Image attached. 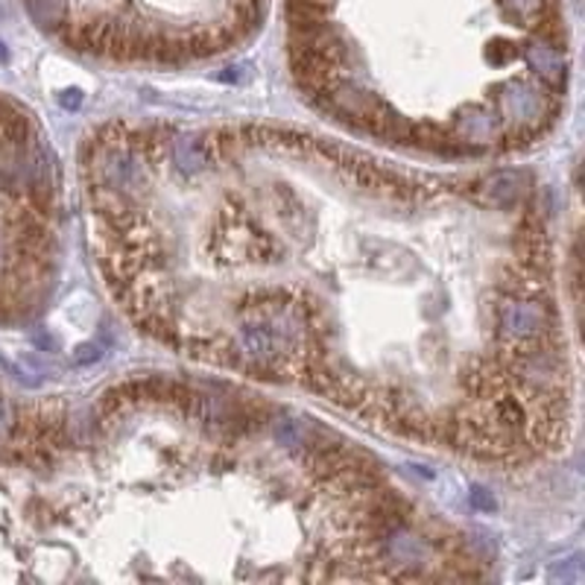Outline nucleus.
<instances>
[{
    "label": "nucleus",
    "mask_w": 585,
    "mask_h": 585,
    "mask_svg": "<svg viewBox=\"0 0 585 585\" xmlns=\"http://www.w3.org/2000/svg\"><path fill=\"white\" fill-rule=\"evenodd\" d=\"M102 357H106V349H102V343H83L74 352L76 366H92V363L102 361Z\"/></svg>",
    "instance_id": "1a4fd4ad"
},
{
    "label": "nucleus",
    "mask_w": 585,
    "mask_h": 585,
    "mask_svg": "<svg viewBox=\"0 0 585 585\" xmlns=\"http://www.w3.org/2000/svg\"><path fill=\"white\" fill-rule=\"evenodd\" d=\"M0 255H3V246H0Z\"/></svg>",
    "instance_id": "4468645a"
},
{
    "label": "nucleus",
    "mask_w": 585,
    "mask_h": 585,
    "mask_svg": "<svg viewBox=\"0 0 585 585\" xmlns=\"http://www.w3.org/2000/svg\"><path fill=\"white\" fill-rule=\"evenodd\" d=\"M472 503L477 507V510H484V512L495 510V498L489 492H486L484 486H474V489H472Z\"/></svg>",
    "instance_id": "9d476101"
},
{
    "label": "nucleus",
    "mask_w": 585,
    "mask_h": 585,
    "mask_svg": "<svg viewBox=\"0 0 585 585\" xmlns=\"http://www.w3.org/2000/svg\"><path fill=\"white\" fill-rule=\"evenodd\" d=\"M361 249L371 267L383 272V276H399V279H404L410 272H416V258H413L410 252L399 249L395 243L381 241V237H363Z\"/></svg>",
    "instance_id": "7ed1b4c3"
},
{
    "label": "nucleus",
    "mask_w": 585,
    "mask_h": 585,
    "mask_svg": "<svg viewBox=\"0 0 585 585\" xmlns=\"http://www.w3.org/2000/svg\"><path fill=\"white\" fill-rule=\"evenodd\" d=\"M59 102H62L65 109H80V102H83V92H80V88H71V92H62Z\"/></svg>",
    "instance_id": "f8f14e48"
},
{
    "label": "nucleus",
    "mask_w": 585,
    "mask_h": 585,
    "mask_svg": "<svg viewBox=\"0 0 585 585\" xmlns=\"http://www.w3.org/2000/svg\"><path fill=\"white\" fill-rule=\"evenodd\" d=\"M524 59L529 62V68L545 80V83L557 85L565 80V59L559 53V47L550 45H533L524 50Z\"/></svg>",
    "instance_id": "423d86ee"
},
{
    "label": "nucleus",
    "mask_w": 585,
    "mask_h": 585,
    "mask_svg": "<svg viewBox=\"0 0 585 585\" xmlns=\"http://www.w3.org/2000/svg\"><path fill=\"white\" fill-rule=\"evenodd\" d=\"M495 328L503 345H524L553 337V310L539 296H510L495 307Z\"/></svg>",
    "instance_id": "f257e3e1"
},
{
    "label": "nucleus",
    "mask_w": 585,
    "mask_h": 585,
    "mask_svg": "<svg viewBox=\"0 0 585 585\" xmlns=\"http://www.w3.org/2000/svg\"><path fill=\"white\" fill-rule=\"evenodd\" d=\"M527 176L515 173V170H498L489 179H484V185L477 187V196L484 203L495 205V208H515L521 205L524 194H527Z\"/></svg>",
    "instance_id": "20e7f679"
},
{
    "label": "nucleus",
    "mask_w": 585,
    "mask_h": 585,
    "mask_svg": "<svg viewBox=\"0 0 585 585\" xmlns=\"http://www.w3.org/2000/svg\"><path fill=\"white\" fill-rule=\"evenodd\" d=\"M29 15L36 19L38 27H59L65 24V3L62 0H27Z\"/></svg>",
    "instance_id": "6e6552de"
},
{
    "label": "nucleus",
    "mask_w": 585,
    "mask_h": 585,
    "mask_svg": "<svg viewBox=\"0 0 585 585\" xmlns=\"http://www.w3.org/2000/svg\"><path fill=\"white\" fill-rule=\"evenodd\" d=\"M215 158V149H211V141L199 138H179L173 141V161L185 173H203L211 164Z\"/></svg>",
    "instance_id": "0eeeda50"
},
{
    "label": "nucleus",
    "mask_w": 585,
    "mask_h": 585,
    "mask_svg": "<svg viewBox=\"0 0 585 585\" xmlns=\"http://www.w3.org/2000/svg\"><path fill=\"white\" fill-rule=\"evenodd\" d=\"M498 109H501V118L515 121L527 135L539 130V121H550L553 118L550 94L533 83H510L507 88H501Z\"/></svg>",
    "instance_id": "f03ea898"
},
{
    "label": "nucleus",
    "mask_w": 585,
    "mask_h": 585,
    "mask_svg": "<svg viewBox=\"0 0 585 585\" xmlns=\"http://www.w3.org/2000/svg\"><path fill=\"white\" fill-rule=\"evenodd\" d=\"M489 59H492L495 65H503V62H510V59H515V47L495 45L492 50H489Z\"/></svg>",
    "instance_id": "9b49d317"
},
{
    "label": "nucleus",
    "mask_w": 585,
    "mask_h": 585,
    "mask_svg": "<svg viewBox=\"0 0 585 585\" xmlns=\"http://www.w3.org/2000/svg\"><path fill=\"white\" fill-rule=\"evenodd\" d=\"M7 59H10V50H7V45L0 41V62H7Z\"/></svg>",
    "instance_id": "ddd939ff"
},
{
    "label": "nucleus",
    "mask_w": 585,
    "mask_h": 585,
    "mask_svg": "<svg viewBox=\"0 0 585 585\" xmlns=\"http://www.w3.org/2000/svg\"><path fill=\"white\" fill-rule=\"evenodd\" d=\"M501 132V121L498 114L480 112V109H472L468 118H456L454 138L456 141H477V144H489Z\"/></svg>",
    "instance_id": "39448f33"
}]
</instances>
